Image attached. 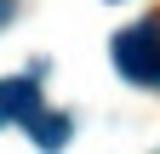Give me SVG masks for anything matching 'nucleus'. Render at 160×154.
Returning <instances> with one entry per match:
<instances>
[{
  "mask_svg": "<svg viewBox=\"0 0 160 154\" xmlns=\"http://www.w3.org/2000/svg\"><path fill=\"white\" fill-rule=\"evenodd\" d=\"M0 23H12V0H0Z\"/></svg>",
  "mask_w": 160,
  "mask_h": 154,
  "instance_id": "4",
  "label": "nucleus"
},
{
  "mask_svg": "<svg viewBox=\"0 0 160 154\" xmlns=\"http://www.w3.org/2000/svg\"><path fill=\"white\" fill-rule=\"evenodd\" d=\"M114 69L132 86H160V23H132L114 34Z\"/></svg>",
  "mask_w": 160,
  "mask_h": 154,
  "instance_id": "1",
  "label": "nucleus"
},
{
  "mask_svg": "<svg viewBox=\"0 0 160 154\" xmlns=\"http://www.w3.org/2000/svg\"><path fill=\"white\" fill-rule=\"evenodd\" d=\"M29 131H34V143L46 148V154H57V148L69 143V131H74V126H69V114H52V108H40L34 120H29Z\"/></svg>",
  "mask_w": 160,
  "mask_h": 154,
  "instance_id": "3",
  "label": "nucleus"
},
{
  "mask_svg": "<svg viewBox=\"0 0 160 154\" xmlns=\"http://www.w3.org/2000/svg\"><path fill=\"white\" fill-rule=\"evenodd\" d=\"M40 114V86L29 80V74H17V80H0V126H12V120H34Z\"/></svg>",
  "mask_w": 160,
  "mask_h": 154,
  "instance_id": "2",
  "label": "nucleus"
}]
</instances>
